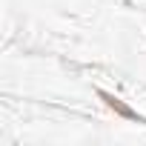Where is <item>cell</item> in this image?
Listing matches in <instances>:
<instances>
[{
    "instance_id": "1",
    "label": "cell",
    "mask_w": 146,
    "mask_h": 146,
    "mask_svg": "<svg viewBox=\"0 0 146 146\" xmlns=\"http://www.w3.org/2000/svg\"><path fill=\"white\" fill-rule=\"evenodd\" d=\"M98 95H100V100H103V103H106V106H109L112 112H117L120 117H129V120H135V117H137V115H135V112H132V109H129L126 103H120V100H117L115 95H109V92H98Z\"/></svg>"
}]
</instances>
